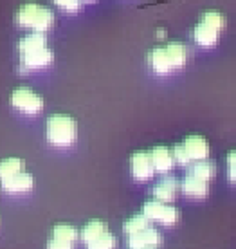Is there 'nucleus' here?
I'll return each mask as SVG.
<instances>
[{
    "label": "nucleus",
    "mask_w": 236,
    "mask_h": 249,
    "mask_svg": "<svg viewBox=\"0 0 236 249\" xmlns=\"http://www.w3.org/2000/svg\"><path fill=\"white\" fill-rule=\"evenodd\" d=\"M130 168L135 181H148L155 174V166L150 152H135L130 159Z\"/></svg>",
    "instance_id": "0eeeda50"
},
{
    "label": "nucleus",
    "mask_w": 236,
    "mask_h": 249,
    "mask_svg": "<svg viewBox=\"0 0 236 249\" xmlns=\"http://www.w3.org/2000/svg\"><path fill=\"white\" fill-rule=\"evenodd\" d=\"M118 240L110 231H106L105 235H101L98 240H94L92 244H88L87 249H116Z\"/></svg>",
    "instance_id": "4be33fe9"
},
{
    "label": "nucleus",
    "mask_w": 236,
    "mask_h": 249,
    "mask_svg": "<svg viewBox=\"0 0 236 249\" xmlns=\"http://www.w3.org/2000/svg\"><path fill=\"white\" fill-rule=\"evenodd\" d=\"M193 38L195 42L202 47H213V45L218 44V38H220V31L211 27V25L204 24V22H199L195 31H193Z\"/></svg>",
    "instance_id": "4468645a"
},
{
    "label": "nucleus",
    "mask_w": 236,
    "mask_h": 249,
    "mask_svg": "<svg viewBox=\"0 0 236 249\" xmlns=\"http://www.w3.org/2000/svg\"><path fill=\"white\" fill-rule=\"evenodd\" d=\"M47 249H72V244L70 242H63V240H58V238H51L47 242Z\"/></svg>",
    "instance_id": "a878e982"
},
{
    "label": "nucleus",
    "mask_w": 236,
    "mask_h": 249,
    "mask_svg": "<svg viewBox=\"0 0 236 249\" xmlns=\"http://www.w3.org/2000/svg\"><path fill=\"white\" fill-rule=\"evenodd\" d=\"M143 213L150 220H155V222H161L164 226H173L179 222V210L173 208V206L166 204V202H161V200H148L143 208Z\"/></svg>",
    "instance_id": "39448f33"
},
{
    "label": "nucleus",
    "mask_w": 236,
    "mask_h": 249,
    "mask_svg": "<svg viewBox=\"0 0 236 249\" xmlns=\"http://www.w3.org/2000/svg\"><path fill=\"white\" fill-rule=\"evenodd\" d=\"M143 249H157V248H143Z\"/></svg>",
    "instance_id": "cd10ccee"
},
{
    "label": "nucleus",
    "mask_w": 236,
    "mask_h": 249,
    "mask_svg": "<svg viewBox=\"0 0 236 249\" xmlns=\"http://www.w3.org/2000/svg\"><path fill=\"white\" fill-rule=\"evenodd\" d=\"M146 228H150V218L144 215V213H141V215H134V217H130L126 222H124L123 230L126 235H134V233H139V231L146 230Z\"/></svg>",
    "instance_id": "6ab92c4d"
},
{
    "label": "nucleus",
    "mask_w": 236,
    "mask_h": 249,
    "mask_svg": "<svg viewBox=\"0 0 236 249\" xmlns=\"http://www.w3.org/2000/svg\"><path fill=\"white\" fill-rule=\"evenodd\" d=\"M44 47H47V38H45V33H40V31L29 33V35H25L18 42L20 56H22V54L34 53V51H38V49H44Z\"/></svg>",
    "instance_id": "2eb2a0df"
},
{
    "label": "nucleus",
    "mask_w": 236,
    "mask_h": 249,
    "mask_svg": "<svg viewBox=\"0 0 236 249\" xmlns=\"http://www.w3.org/2000/svg\"><path fill=\"white\" fill-rule=\"evenodd\" d=\"M171 154H173V159L177 164H180V166H187L189 162H191V157H189V154H187L186 146H184V143L182 144H175L173 148H171Z\"/></svg>",
    "instance_id": "b1692460"
},
{
    "label": "nucleus",
    "mask_w": 236,
    "mask_h": 249,
    "mask_svg": "<svg viewBox=\"0 0 236 249\" xmlns=\"http://www.w3.org/2000/svg\"><path fill=\"white\" fill-rule=\"evenodd\" d=\"M45 139L52 146H72L78 139V123L67 114H52L45 123Z\"/></svg>",
    "instance_id": "f03ea898"
},
{
    "label": "nucleus",
    "mask_w": 236,
    "mask_h": 249,
    "mask_svg": "<svg viewBox=\"0 0 236 249\" xmlns=\"http://www.w3.org/2000/svg\"><path fill=\"white\" fill-rule=\"evenodd\" d=\"M20 172H24V161L18 157H9V159L0 161V182L20 174Z\"/></svg>",
    "instance_id": "f3484780"
},
{
    "label": "nucleus",
    "mask_w": 236,
    "mask_h": 249,
    "mask_svg": "<svg viewBox=\"0 0 236 249\" xmlns=\"http://www.w3.org/2000/svg\"><path fill=\"white\" fill-rule=\"evenodd\" d=\"M33 186H34V179L27 172H20L6 181H2V190L6 193H27L31 192Z\"/></svg>",
    "instance_id": "1a4fd4ad"
},
{
    "label": "nucleus",
    "mask_w": 236,
    "mask_h": 249,
    "mask_svg": "<svg viewBox=\"0 0 236 249\" xmlns=\"http://www.w3.org/2000/svg\"><path fill=\"white\" fill-rule=\"evenodd\" d=\"M200 22L211 25V27H215V29H218V31H222V29L225 27L224 15L218 11H205L204 15H202V18H200Z\"/></svg>",
    "instance_id": "412c9836"
},
{
    "label": "nucleus",
    "mask_w": 236,
    "mask_h": 249,
    "mask_svg": "<svg viewBox=\"0 0 236 249\" xmlns=\"http://www.w3.org/2000/svg\"><path fill=\"white\" fill-rule=\"evenodd\" d=\"M54 22H56L54 13L51 11L49 7L33 4V2L20 6L17 15H15V24L22 29H31V31H49L54 25Z\"/></svg>",
    "instance_id": "7ed1b4c3"
},
{
    "label": "nucleus",
    "mask_w": 236,
    "mask_h": 249,
    "mask_svg": "<svg viewBox=\"0 0 236 249\" xmlns=\"http://www.w3.org/2000/svg\"><path fill=\"white\" fill-rule=\"evenodd\" d=\"M180 190V182L175 177H164L153 186V197L161 202H171Z\"/></svg>",
    "instance_id": "f8f14e48"
},
{
    "label": "nucleus",
    "mask_w": 236,
    "mask_h": 249,
    "mask_svg": "<svg viewBox=\"0 0 236 249\" xmlns=\"http://www.w3.org/2000/svg\"><path fill=\"white\" fill-rule=\"evenodd\" d=\"M52 62H54V53L49 47H44V49H38L34 53H29V54H22L18 71L22 74H27V72H33V71L49 67Z\"/></svg>",
    "instance_id": "423d86ee"
},
{
    "label": "nucleus",
    "mask_w": 236,
    "mask_h": 249,
    "mask_svg": "<svg viewBox=\"0 0 236 249\" xmlns=\"http://www.w3.org/2000/svg\"><path fill=\"white\" fill-rule=\"evenodd\" d=\"M227 175H229V181L236 184V150H233L227 156Z\"/></svg>",
    "instance_id": "393cba45"
},
{
    "label": "nucleus",
    "mask_w": 236,
    "mask_h": 249,
    "mask_svg": "<svg viewBox=\"0 0 236 249\" xmlns=\"http://www.w3.org/2000/svg\"><path fill=\"white\" fill-rule=\"evenodd\" d=\"M189 174L195 175V177H199V179H204V181H211L213 177H215V174H217V166H215V162L207 161V159L197 161L191 166V172H189Z\"/></svg>",
    "instance_id": "a211bd4d"
},
{
    "label": "nucleus",
    "mask_w": 236,
    "mask_h": 249,
    "mask_svg": "<svg viewBox=\"0 0 236 249\" xmlns=\"http://www.w3.org/2000/svg\"><path fill=\"white\" fill-rule=\"evenodd\" d=\"M106 231H108L106 222H103V220H92V222L83 226V230L80 231V238L85 242V246H88L94 240H98L101 235H105Z\"/></svg>",
    "instance_id": "dca6fc26"
},
{
    "label": "nucleus",
    "mask_w": 236,
    "mask_h": 249,
    "mask_svg": "<svg viewBox=\"0 0 236 249\" xmlns=\"http://www.w3.org/2000/svg\"><path fill=\"white\" fill-rule=\"evenodd\" d=\"M52 4H54L58 9L68 13V15H76V13H80L81 7H83V2H81V0H52Z\"/></svg>",
    "instance_id": "5701e85b"
},
{
    "label": "nucleus",
    "mask_w": 236,
    "mask_h": 249,
    "mask_svg": "<svg viewBox=\"0 0 236 249\" xmlns=\"http://www.w3.org/2000/svg\"><path fill=\"white\" fill-rule=\"evenodd\" d=\"M162 242L161 233L153 228H146V230L128 235V246L130 249H143V248H157Z\"/></svg>",
    "instance_id": "6e6552de"
},
{
    "label": "nucleus",
    "mask_w": 236,
    "mask_h": 249,
    "mask_svg": "<svg viewBox=\"0 0 236 249\" xmlns=\"http://www.w3.org/2000/svg\"><path fill=\"white\" fill-rule=\"evenodd\" d=\"M11 105L22 114L36 116V114H40L44 110L45 101L40 94H36L31 89L20 87V89H15L11 92Z\"/></svg>",
    "instance_id": "20e7f679"
},
{
    "label": "nucleus",
    "mask_w": 236,
    "mask_h": 249,
    "mask_svg": "<svg viewBox=\"0 0 236 249\" xmlns=\"http://www.w3.org/2000/svg\"><path fill=\"white\" fill-rule=\"evenodd\" d=\"M148 65L155 74L166 76L171 71L182 69L187 62V47L184 44L173 42V44L153 47L148 53Z\"/></svg>",
    "instance_id": "f257e3e1"
},
{
    "label": "nucleus",
    "mask_w": 236,
    "mask_h": 249,
    "mask_svg": "<svg viewBox=\"0 0 236 249\" xmlns=\"http://www.w3.org/2000/svg\"><path fill=\"white\" fill-rule=\"evenodd\" d=\"M81 2H83V4H94L96 0H81Z\"/></svg>",
    "instance_id": "bb28decb"
},
{
    "label": "nucleus",
    "mask_w": 236,
    "mask_h": 249,
    "mask_svg": "<svg viewBox=\"0 0 236 249\" xmlns=\"http://www.w3.org/2000/svg\"><path fill=\"white\" fill-rule=\"evenodd\" d=\"M180 190L186 193L187 197H193V199H204L209 193V186H207V181L204 179H199L195 175L187 174L184 177V181L180 182Z\"/></svg>",
    "instance_id": "9d476101"
},
{
    "label": "nucleus",
    "mask_w": 236,
    "mask_h": 249,
    "mask_svg": "<svg viewBox=\"0 0 236 249\" xmlns=\"http://www.w3.org/2000/svg\"><path fill=\"white\" fill-rule=\"evenodd\" d=\"M52 237L58 238V240H63V242L72 244L80 238V231L76 230L74 226L58 224V226H54V230H52Z\"/></svg>",
    "instance_id": "aec40b11"
},
{
    "label": "nucleus",
    "mask_w": 236,
    "mask_h": 249,
    "mask_svg": "<svg viewBox=\"0 0 236 249\" xmlns=\"http://www.w3.org/2000/svg\"><path fill=\"white\" fill-rule=\"evenodd\" d=\"M187 154L191 157V161H204L209 157V143L202 136H189L184 141Z\"/></svg>",
    "instance_id": "ddd939ff"
},
{
    "label": "nucleus",
    "mask_w": 236,
    "mask_h": 249,
    "mask_svg": "<svg viewBox=\"0 0 236 249\" xmlns=\"http://www.w3.org/2000/svg\"><path fill=\"white\" fill-rule=\"evenodd\" d=\"M150 156H152L155 172H159V174H168L169 170L173 168L175 159L168 146H153L150 150Z\"/></svg>",
    "instance_id": "9b49d317"
}]
</instances>
